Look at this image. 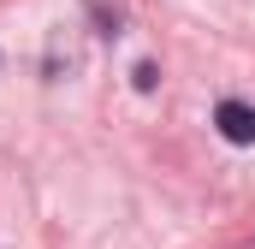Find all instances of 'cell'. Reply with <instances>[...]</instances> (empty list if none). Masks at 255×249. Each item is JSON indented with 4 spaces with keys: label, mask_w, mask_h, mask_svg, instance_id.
<instances>
[{
    "label": "cell",
    "mask_w": 255,
    "mask_h": 249,
    "mask_svg": "<svg viewBox=\"0 0 255 249\" xmlns=\"http://www.w3.org/2000/svg\"><path fill=\"white\" fill-rule=\"evenodd\" d=\"M214 124H220V136L238 142V148H250V142H255V107H244V101H220Z\"/></svg>",
    "instance_id": "1"
},
{
    "label": "cell",
    "mask_w": 255,
    "mask_h": 249,
    "mask_svg": "<svg viewBox=\"0 0 255 249\" xmlns=\"http://www.w3.org/2000/svg\"><path fill=\"white\" fill-rule=\"evenodd\" d=\"M154 83H160V71H154V65L142 60V65H136V89H154Z\"/></svg>",
    "instance_id": "2"
}]
</instances>
